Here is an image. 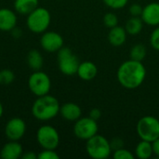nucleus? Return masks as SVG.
<instances>
[{
    "mask_svg": "<svg viewBox=\"0 0 159 159\" xmlns=\"http://www.w3.org/2000/svg\"><path fill=\"white\" fill-rule=\"evenodd\" d=\"M15 80L14 73L9 69H3L0 71V85L7 86Z\"/></svg>",
    "mask_w": 159,
    "mask_h": 159,
    "instance_id": "nucleus-23",
    "label": "nucleus"
},
{
    "mask_svg": "<svg viewBox=\"0 0 159 159\" xmlns=\"http://www.w3.org/2000/svg\"><path fill=\"white\" fill-rule=\"evenodd\" d=\"M51 22L50 12L41 7H37L31 13L27 15L26 25L28 29L34 34L45 33Z\"/></svg>",
    "mask_w": 159,
    "mask_h": 159,
    "instance_id": "nucleus-3",
    "label": "nucleus"
},
{
    "mask_svg": "<svg viewBox=\"0 0 159 159\" xmlns=\"http://www.w3.org/2000/svg\"><path fill=\"white\" fill-rule=\"evenodd\" d=\"M114 158L115 159H134L135 156L129 150L123 148H120L118 150L114 151Z\"/></svg>",
    "mask_w": 159,
    "mask_h": 159,
    "instance_id": "nucleus-26",
    "label": "nucleus"
},
{
    "mask_svg": "<svg viewBox=\"0 0 159 159\" xmlns=\"http://www.w3.org/2000/svg\"><path fill=\"white\" fill-rule=\"evenodd\" d=\"M26 60H27V64L34 71L41 70L44 65V58L42 54L36 49L30 50L27 54Z\"/></svg>",
    "mask_w": 159,
    "mask_h": 159,
    "instance_id": "nucleus-19",
    "label": "nucleus"
},
{
    "mask_svg": "<svg viewBox=\"0 0 159 159\" xmlns=\"http://www.w3.org/2000/svg\"><path fill=\"white\" fill-rule=\"evenodd\" d=\"M17 25L16 13L7 7L0 8V31L10 32Z\"/></svg>",
    "mask_w": 159,
    "mask_h": 159,
    "instance_id": "nucleus-14",
    "label": "nucleus"
},
{
    "mask_svg": "<svg viewBox=\"0 0 159 159\" xmlns=\"http://www.w3.org/2000/svg\"><path fill=\"white\" fill-rule=\"evenodd\" d=\"M143 22L149 26H158L159 25V3L153 2L146 5L141 15Z\"/></svg>",
    "mask_w": 159,
    "mask_h": 159,
    "instance_id": "nucleus-12",
    "label": "nucleus"
},
{
    "mask_svg": "<svg viewBox=\"0 0 159 159\" xmlns=\"http://www.w3.org/2000/svg\"><path fill=\"white\" fill-rule=\"evenodd\" d=\"M57 58L59 69L63 75H74L77 73L80 61L69 48L62 47L58 51Z\"/></svg>",
    "mask_w": 159,
    "mask_h": 159,
    "instance_id": "nucleus-6",
    "label": "nucleus"
},
{
    "mask_svg": "<svg viewBox=\"0 0 159 159\" xmlns=\"http://www.w3.org/2000/svg\"><path fill=\"white\" fill-rule=\"evenodd\" d=\"M110 144H111L112 151H116V150H118V149L124 147V142H123L121 139H119V138H115V139H113V140L110 142Z\"/></svg>",
    "mask_w": 159,
    "mask_h": 159,
    "instance_id": "nucleus-30",
    "label": "nucleus"
},
{
    "mask_svg": "<svg viewBox=\"0 0 159 159\" xmlns=\"http://www.w3.org/2000/svg\"><path fill=\"white\" fill-rule=\"evenodd\" d=\"M127 31L121 26H116L110 29L108 34V41L114 47H120L124 45L127 40Z\"/></svg>",
    "mask_w": 159,
    "mask_h": 159,
    "instance_id": "nucleus-17",
    "label": "nucleus"
},
{
    "mask_svg": "<svg viewBox=\"0 0 159 159\" xmlns=\"http://www.w3.org/2000/svg\"><path fill=\"white\" fill-rule=\"evenodd\" d=\"M23 154V149L19 141H9L2 147L0 157L2 159H19Z\"/></svg>",
    "mask_w": 159,
    "mask_h": 159,
    "instance_id": "nucleus-13",
    "label": "nucleus"
},
{
    "mask_svg": "<svg viewBox=\"0 0 159 159\" xmlns=\"http://www.w3.org/2000/svg\"><path fill=\"white\" fill-rule=\"evenodd\" d=\"M154 155L152 143L141 140L135 148V156L140 159H149Z\"/></svg>",
    "mask_w": 159,
    "mask_h": 159,
    "instance_id": "nucleus-20",
    "label": "nucleus"
},
{
    "mask_svg": "<svg viewBox=\"0 0 159 159\" xmlns=\"http://www.w3.org/2000/svg\"><path fill=\"white\" fill-rule=\"evenodd\" d=\"M3 114H4V107H3V104L0 102V118L3 116Z\"/></svg>",
    "mask_w": 159,
    "mask_h": 159,
    "instance_id": "nucleus-35",
    "label": "nucleus"
},
{
    "mask_svg": "<svg viewBox=\"0 0 159 159\" xmlns=\"http://www.w3.org/2000/svg\"><path fill=\"white\" fill-rule=\"evenodd\" d=\"M38 159H59L60 156L57 154L55 150L52 149H43L38 155H37Z\"/></svg>",
    "mask_w": 159,
    "mask_h": 159,
    "instance_id": "nucleus-27",
    "label": "nucleus"
},
{
    "mask_svg": "<svg viewBox=\"0 0 159 159\" xmlns=\"http://www.w3.org/2000/svg\"><path fill=\"white\" fill-rule=\"evenodd\" d=\"M102 1L105 6H107L108 7L113 8V9L123 8L129 3V0H102Z\"/></svg>",
    "mask_w": 159,
    "mask_h": 159,
    "instance_id": "nucleus-25",
    "label": "nucleus"
},
{
    "mask_svg": "<svg viewBox=\"0 0 159 159\" xmlns=\"http://www.w3.org/2000/svg\"><path fill=\"white\" fill-rule=\"evenodd\" d=\"M89 116L91 117L92 119L98 121V120L101 118V116H102V111H101L99 108H93V109L90 110Z\"/></svg>",
    "mask_w": 159,
    "mask_h": 159,
    "instance_id": "nucleus-31",
    "label": "nucleus"
},
{
    "mask_svg": "<svg viewBox=\"0 0 159 159\" xmlns=\"http://www.w3.org/2000/svg\"><path fill=\"white\" fill-rule=\"evenodd\" d=\"M150 44L152 48L159 51V26H157L150 35Z\"/></svg>",
    "mask_w": 159,
    "mask_h": 159,
    "instance_id": "nucleus-28",
    "label": "nucleus"
},
{
    "mask_svg": "<svg viewBox=\"0 0 159 159\" xmlns=\"http://www.w3.org/2000/svg\"><path fill=\"white\" fill-rule=\"evenodd\" d=\"M36 140L42 149L56 150L60 144V134L54 127L43 125L37 129Z\"/></svg>",
    "mask_w": 159,
    "mask_h": 159,
    "instance_id": "nucleus-8",
    "label": "nucleus"
},
{
    "mask_svg": "<svg viewBox=\"0 0 159 159\" xmlns=\"http://www.w3.org/2000/svg\"><path fill=\"white\" fill-rule=\"evenodd\" d=\"M143 7L140 4L134 3L129 7V13H130L131 17H141V15L143 13Z\"/></svg>",
    "mask_w": 159,
    "mask_h": 159,
    "instance_id": "nucleus-29",
    "label": "nucleus"
},
{
    "mask_svg": "<svg viewBox=\"0 0 159 159\" xmlns=\"http://www.w3.org/2000/svg\"><path fill=\"white\" fill-rule=\"evenodd\" d=\"M26 131V124L20 117L9 119L5 126V135L9 141H20Z\"/></svg>",
    "mask_w": 159,
    "mask_h": 159,
    "instance_id": "nucleus-11",
    "label": "nucleus"
},
{
    "mask_svg": "<svg viewBox=\"0 0 159 159\" xmlns=\"http://www.w3.org/2000/svg\"><path fill=\"white\" fill-rule=\"evenodd\" d=\"M103 24L105 27L111 29L118 25V18L116 14L113 12H108L103 16Z\"/></svg>",
    "mask_w": 159,
    "mask_h": 159,
    "instance_id": "nucleus-24",
    "label": "nucleus"
},
{
    "mask_svg": "<svg viewBox=\"0 0 159 159\" xmlns=\"http://www.w3.org/2000/svg\"><path fill=\"white\" fill-rule=\"evenodd\" d=\"M99 126L96 120L89 116L80 117L77 119L74 125V134L75 136L82 141H88L96 134H98Z\"/></svg>",
    "mask_w": 159,
    "mask_h": 159,
    "instance_id": "nucleus-9",
    "label": "nucleus"
},
{
    "mask_svg": "<svg viewBox=\"0 0 159 159\" xmlns=\"http://www.w3.org/2000/svg\"><path fill=\"white\" fill-rule=\"evenodd\" d=\"M39 0H15L14 9L21 15H28L38 7Z\"/></svg>",
    "mask_w": 159,
    "mask_h": 159,
    "instance_id": "nucleus-18",
    "label": "nucleus"
},
{
    "mask_svg": "<svg viewBox=\"0 0 159 159\" xmlns=\"http://www.w3.org/2000/svg\"><path fill=\"white\" fill-rule=\"evenodd\" d=\"M40 46L47 52H58L63 47V38L59 33L46 31L40 38Z\"/></svg>",
    "mask_w": 159,
    "mask_h": 159,
    "instance_id": "nucleus-10",
    "label": "nucleus"
},
{
    "mask_svg": "<svg viewBox=\"0 0 159 159\" xmlns=\"http://www.w3.org/2000/svg\"><path fill=\"white\" fill-rule=\"evenodd\" d=\"M28 88L30 91L37 97L47 95L51 89L50 77L41 70L34 71L28 78Z\"/></svg>",
    "mask_w": 159,
    "mask_h": 159,
    "instance_id": "nucleus-7",
    "label": "nucleus"
},
{
    "mask_svg": "<svg viewBox=\"0 0 159 159\" xmlns=\"http://www.w3.org/2000/svg\"><path fill=\"white\" fill-rule=\"evenodd\" d=\"M86 151L91 158L106 159L110 157L112 148L110 142L104 136L96 134L87 141Z\"/></svg>",
    "mask_w": 159,
    "mask_h": 159,
    "instance_id": "nucleus-4",
    "label": "nucleus"
},
{
    "mask_svg": "<svg viewBox=\"0 0 159 159\" xmlns=\"http://www.w3.org/2000/svg\"><path fill=\"white\" fill-rule=\"evenodd\" d=\"M143 20L141 17H131L126 22L125 29L128 34L130 35H137L139 34L143 28Z\"/></svg>",
    "mask_w": 159,
    "mask_h": 159,
    "instance_id": "nucleus-21",
    "label": "nucleus"
},
{
    "mask_svg": "<svg viewBox=\"0 0 159 159\" xmlns=\"http://www.w3.org/2000/svg\"><path fill=\"white\" fill-rule=\"evenodd\" d=\"M60 115L61 117L67 121L75 122L82 116V110L80 106L75 102H66L61 105Z\"/></svg>",
    "mask_w": 159,
    "mask_h": 159,
    "instance_id": "nucleus-15",
    "label": "nucleus"
},
{
    "mask_svg": "<svg viewBox=\"0 0 159 159\" xmlns=\"http://www.w3.org/2000/svg\"><path fill=\"white\" fill-rule=\"evenodd\" d=\"M21 158L22 159H36L37 158V155L34 153V152H25L22 154L21 156Z\"/></svg>",
    "mask_w": 159,
    "mask_h": 159,
    "instance_id": "nucleus-32",
    "label": "nucleus"
},
{
    "mask_svg": "<svg viewBox=\"0 0 159 159\" xmlns=\"http://www.w3.org/2000/svg\"><path fill=\"white\" fill-rule=\"evenodd\" d=\"M60 102L54 96L49 94L39 96L32 106V115L40 121H48L60 114Z\"/></svg>",
    "mask_w": 159,
    "mask_h": 159,
    "instance_id": "nucleus-2",
    "label": "nucleus"
},
{
    "mask_svg": "<svg viewBox=\"0 0 159 159\" xmlns=\"http://www.w3.org/2000/svg\"><path fill=\"white\" fill-rule=\"evenodd\" d=\"M10 32H11L12 36H14L15 38H19V37H20L21 34H22V31H21L20 28H18V27L13 28Z\"/></svg>",
    "mask_w": 159,
    "mask_h": 159,
    "instance_id": "nucleus-34",
    "label": "nucleus"
},
{
    "mask_svg": "<svg viewBox=\"0 0 159 159\" xmlns=\"http://www.w3.org/2000/svg\"><path fill=\"white\" fill-rule=\"evenodd\" d=\"M97 74H98V68L96 64L89 61L80 62L76 73L79 78L84 81H90L94 79Z\"/></svg>",
    "mask_w": 159,
    "mask_h": 159,
    "instance_id": "nucleus-16",
    "label": "nucleus"
},
{
    "mask_svg": "<svg viewBox=\"0 0 159 159\" xmlns=\"http://www.w3.org/2000/svg\"><path fill=\"white\" fill-rule=\"evenodd\" d=\"M152 145H153L154 155H156L157 157H159V138L152 143Z\"/></svg>",
    "mask_w": 159,
    "mask_h": 159,
    "instance_id": "nucleus-33",
    "label": "nucleus"
},
{
    "mask_svg": "<svg viewBox=\"0 0 159 159\" xmlns=\"http://www.w3.org/2000/svg\"><path fill=\"white\" fill-rule=\"evenodd\" d=\"M146 53H147L146 47L143 44L134 45L129 51L130 59L137 61H143L146 57Z\"/></svg>",
    "mask_w": 159,
    "mask_h": 159,
    "instance_id": "nucleus-22",
    "label": "nucleus"
},
{
    "mask_svg": "<svg viewBox=\"0 0 159 159\" xmlns=\"http://www.w3.org/2000/svg\"><path fill=\"white\" fill-rule=\"evenodd\" d=\"M136 130L141 140L153 143L159 138V120L155 116H145L138 121Z\"/></svg>",
    "mask_w": 159,
    "mask_h": 159,
    "instance_id": "nucleus-5",
    "label": "nucleus"
},
{
    "mask_svg": "<svg viewBox=\"0 0 159 159\" xmlns=\"http://www.w3.org/2000/svg\"><path fill=\"white\" fill-rule=\"evenodd\" d=\"M117 80L127 89L139 88L145 80L146 69L142 61L129 60L121 63L117 69Z\"/></svg>",
    "mask_w": 159,
    "mask_h": 159,
    "instance_id": "nucleus-1",
    "label": "nucleus"
}]
</instances>
